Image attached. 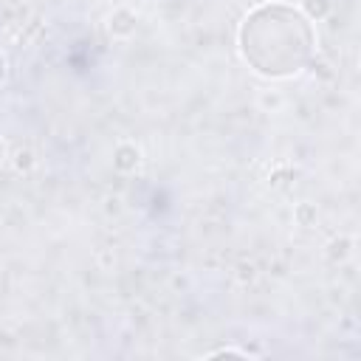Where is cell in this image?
<instances>
[{
  "label": "cell",
  "instance_id": "cell-3",
  "mask_svg": "<svg viewBox=\"0 0 361 361\" xmlns=\"http://www.w3.org/2000/svg\"><path fill=\"white\" fill-rule=\"evenodd\" d=\"M133 28H135V17L130 11H116L110 17V31L113 34H130Z\"/></svg>",
  "mask_w": 361,
  "mask_h": 361
},
{
  "label": "cell",
  "instance_id": "cell-6",
  "mask_svg": "<svg viewBox=\"0 0 361 361\" xmlns=\"http://www.w3.org/2000/svg\"><path fill=\"white\" fill-rule=\"evenodd\" d=\"M3 158H6V144L0 141V161H3Z\"/></svg>",
  "mask_w": 361,
  "mask_h": 361
},
{
  "label": "cell",
  "instance_id": "cell-4",
  "mask_svg": "<svg viewBox=\"0 0 361 361\" xmlns=\"http://www.w3.org/2000/svg\"><path fill=\"white\" fill-rule=\"evenodd\" d=\"M327 11H330V0H305V17L307 20H322V17H327Z\"/></svg>",
  "mask_w": 361,
  "mask_h": 361
},
{
  "label": "cell",
  "instance_id": "cell-2",
  "mask_svg": "<svg viewBox=\"0 0 361 361\" xmlns=\"http://www.w3.org/2000/svg\"><path fill=\"white\" fill-rule=\"evenodd\" d=\"M113 164H116V169H121V172L135 169V164H138V149H135L133 144H121V147L116 149V155H113Z\"/></svg>",
  "mask_w": 361,
  "mask_h": 361
},
{
  "label": "cell",
  "instance_id": "cell-5",
  "mask_svg": "<svg viewBox=\"0 0 361 361\" xmlns=\"http://www.w3.org/2000/svg\"><path fill=\"white\" fill-rule=\"evenodd\" d=\"M3 79H6V59L0 56V85H3Z\"/></svg>",
  "mask_w": 361,
  "mask_h": 361
},
{
  "label": "cell",
  "instance_id": "cell-1",
  "mask_svg": "<svg viewBox=\"0 0 361 361\" xmlns=\"http://www.w3.org/2000/svg\"><path fill=\"white\" fill-rule=\"evenodd\" d=\"M316 48L310 20L285 3L257 6L240 25V51L245 62L271 79L299 73Z\"/></svg>",
  "mask_w": 361,
  "mask_h": 361
}]
</instances>
